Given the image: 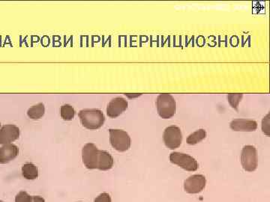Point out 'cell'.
I'll list each match as a JSON object with an SVG mask.
<instances>
[{
	"label": "cell",
	"mask_w": 270,
	"mask_h": 202,
	"mask_svg": "<svg viewBox=\"0 0 270 202\" xmlns=\"http://www.w3.org/2000/svg\"><path fill=\"white\" fill-rule=\"evenodd\" d=\"M111 146L120 152H125L131 147V138L125 130L118 129L109 130Z\"/></svg>",
	"instance_id": "obj_4"
},
{
	"label": "cell",
	"mask_w": 270,
	"mask_h": 202,
	"mask_svg": "<svg viewBox=\"0 0 270 202\" xmlns=\"http://www.w3.org/2000/svg\"><path fill=\"white\" fill-rule=\"evenodd\" d=\"M0 202H3V201H0Z\"/></svg>",
	"instance_id": "obj_23"
},
{
	"label": "cell",
	"mask_w": 270,
	"mask_h": 202,
	"mask_svg": "<svg viewBox=\"0 0 270 202\" xmlns=\"http://www.w3.org/2000/svg\"><path fill=\"white\" fill-rule=\"evenodd\" d=\"M101 150L93 143L85 145L82 149V160L88 169H98L101 160Z\"/></svg>",
	"instance_id": "obj_3"
},
{
	"label": "cell",
	"mask_w": 270,
	"mask_h": 202,
	"mask_svg": "<svg viewBox=\"0 0 270 202\" xmlns=\"http://www.w3.org/2000/svg\"><path fill=\"white\" fill-rule=\"evenodd\" d=\"M81 124L88 130L101 128L105 122V116L102 111L98 109H84L78 113Z\"/></svg>",
	"instance_id": "obj_1"
},
{
	"label": "cell",
	"mask_w": 270,
	"mask_h": 202,
	"mask_svg": "<svg viewBox=\"0 0 270 202\" xmlns=\"http://www.w3.org/2000/svg\"><path fill=\"white\" fill-rule=\"evenodd\" d=\"M15 202H33V198L25 191H21L16 195Z\"/></svg>",
	"instance_id": "obj_18"
},
{
	"label": "cell",
	"mask_w": 270,
	"mask_h": 202,
	"mask_svg": "<svg viewBox=\"0 0 270 202\" xmlns=\"http://www.w3.org/2000/svg\"><path fill=\"white\" fill-rule=\"evenodd\" d=\"M206 179L202 175H194L185 180L184 190L189 194H198L206 187Z\"/></svg>",
	"instance_id": "obj_8"
},
{
	"label": "cell",
	"mask_w": 270,
	"mask_h": 202,
	"mask_svg": "<svg viewBox=\"0 0 270 202\" xmlns=\"http://www.w3.org/2000/svg\"><path fill=\"white\" fill-rule=\"evenodd\" d=\"M241 163L246 171L252 172L257 168V149L252 146H246L241 154Z\"/></svg>",
	"instance_id": "obj_7"
},
{
	"label": "cell",
	"mask_w": 270,
	"mask_h": 202,
	"mask_svg": "<svg viewBox=\"0 0 270 202\" xmlns=\"http://www.w3.org/2000/svg\"><path fill=\"white\" fill-rule=\"evenodd\" d=\"M33 202H45L44 198L41 196H33Z\"/></svg>",
	"instance_id": "obj_21"
},
{
	"label": "cell",
	"mask_w": 270,
	"mask_h": 202,
	"mask_svg": "<svg viewBox=\"0 0 270 202\" xmlns=\"http://www.w3.org/2000/svg\"></svg>",
	"instance_id": "obj_24"
},
{
	"label": "cell",
	"mask_w": 270,
	"mask_h": 202,
	"mask_svg": "<svg viewBox=\"0 0 270 202\" xmlns=\"http://www.w3.org/2000/svg\"><path fill=\"white\" fill-rule=\"evenodd\" d=\"M170 161L173 164L183 168L185 171H195L198 169V161L192 156L180 152H174L170 155Z\"/></svg>",
	"instance_id": "obj_5"
},
{
	"label": "cell",
	"mask_w": 270,
	"mask_h": 202,
	"mask_svg": "<svg viewBox=\"0 0 270 202\" xmlns=\"http://www.w3.org/2000/svg\"><path fill=\"white\" fill-rule=\"evenodd\" d=\"M128 103L124 98L117 97L111 100L108 103L107 107V114L111 119H116L123 113L128 109Z\"/></svg>",
	"instance_id": "obj_9"
},
{
	"label": "cell",
	"mask_w": 270,
	"mask_h": 202,
	"mask_svg": "<svg viewBox=\"0 0 270 202\" xmlns=\"http://www.w3.org/2000/svg\"><path fill=\"white\" fill-rule=\"evenodd\" d=\"M22 176L27 180H35L39 177V170L37 166L33 163H26L22 166Z\"/></svg>",
	"instance_id": "obj_13"
},
{
	"label": "cell",
	"mask_w": 270,
	"mask_h": 202,
	"mask_svg": "<svg viewBox=\"0 0 270 202\" xmlns=\"http://www.w3.org/2000/svg\"><path fill=\"white\" fill-rule=\"evenodd\" d=\"M230 127L233 131L253 132L257 128V122L248 119H235L230 124Z\"/></svg>",
	"instance_id": "obj_11"
},
{
	"label": "cell",
	"mask_w": 270,
	"mask_h": 202,
	"mask_svg": "<svg viewBox=\"0 0 270 202\" xmlns=\"http://www.w3.org/2000/svg\"><path fill=\"white\" fill-rule=\"evenodd\" d=\"M0 127H1V122H0Z\"/></svg>",
	"instance_id": "obj_22"
},
{
	"label": "cell",
	"mask_w": 270,
	"mask_h": 202,
	"mask_svg": "<svg viewBox=\"0 0 270 202\" xmlns=\"http://www.w3.org/2000/svg\"><path fill=\"white\" fill-rule=\"evenodd\" d=\"M94 202H111V198L109 194L104 192V193L100 194L98 197H96Z\"/></svg>",
	"instance_id": "obj_20"
},
{
	"label": "cell",
	"mask_w": 270,
	"mask_h": 202,
	"mask_svg": "<svg viewBox=\"0 0 270 202\" xmlns=\"http://www.w3.org/2000/svg\"><path fill=\"white\" fill-rule=\"evenodd\" d=\"M44 112H45L44 105L42 103H39V104L35 105L28 109L27 116L33 120H38L44 116Z\"/></svg>",
	"instance_id": "obj_14"
},
{
	"label": "cell",
	"mask_w": 270,
	"mask_h": 202,
	"mask_svg": "<svg viewBox=\"0 0 270 202\" xmlns=\"http://www.w3.org/2000/svg\"><path fill=\"white\" fill-rule=\"evenodd\" d=\"M156 108L160 117L164 119H171L176 113L175 99L170 94H161L156 99Z\"/></svg>",
	"instance_id": "obj_2"
},
{
	"label": "cell",
	"mask_w": 270,
	"mask_h": 202,
	"mask_svg": "<svg viewBox=\"0 0 270 202\" xmlns=\"http://www.w3.org/2000/svg\"><path fill=\"white\" fill-rule=\"evenodd\" d=\"M163 139L165 146L168 149L171 150L178 149L182 141V134L180 128L174 125L167 127L164 132Z\"/></svg>",
	"instance_id": "obj_6"
},
{
	"label": "cell",
	"mask_w": 270,
	"mask_h": 202,
	"mask_svg": "<svg viewBox=\"0 0 270 202\" xmlns=\"http://www.w3.org/2000/svg\"><path fill=\"white\" fill-rule=\"evenodd\" d=\"M19 149L15 145L6 144L0 148V163L6 164L18 156Z\"/></svg>",
	"instance_id": "obj_12"
},
{
	"label": "cell",
	"mask_w": 270,
	"mask_h": 202,
	"mask_svg": "<svg viewBox=\"0 0 270 202\" xmlns=\"http://www.w3.org/2000/svg\"><path fill=\"white\" fill-rule=\"evenodd\" d=\"M262 130L265 134L269 136V114L262 121Z\"/></svg>",
	"instance_id": "obj_19"
},
{
	"label": "cell",
	"mask_w": 270,
	"mask_h": 202,
	"mask_svg": "<svg viewBox=\"0 0 270 202\" xmlns=\"http://www.w3.org/2000/svg\"><path fill=\"white\" fill-rule=\"evenodd\" d=\"M20 129L14 125H6L0 129V145L10 144L18 139Z\"/></svg>",
	"instance_id": "obj_10"
},
{
	"label": "cell",
	"mask_w": 270,
	"mask_h": 202,
	"mask_svg": "<svg viewBox=\"0 0 270 202\" xmlns=\"http://www.w3.org/2000/svg\"><path fill=\"white\" fill-rule=\"evenodd\" d=\"M206 135L207 134H206V130L204 129H200V130L189 135L186 139L187 144L190 145V146L198 144L203 139H206Z\"/></svg>",
	"instance_id": "obj_15"
},
{
	"label": "cell",
	"mask_w": 270,
	"mask_h": 202,
	"mask_svg": "<svg viewBox=\"0 0 270 202\" xmlns=\"http://www.w3.org/2000/svg\"><path fill=\"white\" fill-rule=\"evenodd\" d=\"M242 94H229L228 95V100L230 106L237 109L239 102L242 100Z\"/></svg>",
	"instance_id": "obj_17"
},
{
	"label": "cell",
	"mask_w": 270,
	"mask_h": 202,
	"mask_svg": "<svg viewBox=\"0 0 270 202\" xmlns=\"http://www.w3.org/2000/svg\"><path fill=\"white\" fill-rule=\"evenodd\" d=\"M60 116L63 120L71 121L75 116V110L71 105L65 104L60 108Z\"/></svg>",
	"instance_id": "obj_16"
}]
</instances>
